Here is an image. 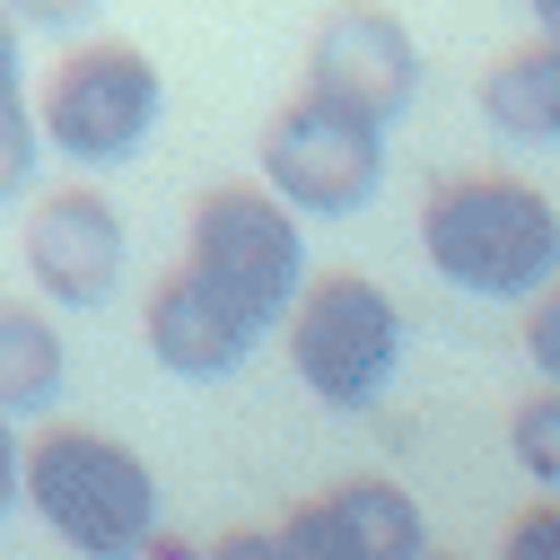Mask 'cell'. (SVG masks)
Returning a JSON list of instances; mask_svg holds the SVG:
<instances>
[{
  "label": "cell",
  "instance_id": "6da1fadb",
  "mask_svg": "<svg viewBox=\"0 0 560 560\" xmlns=\"http://www.w3.org/2000/svg\"><path fill=\"white\" fill-rule=\"evenodd\" d=\"M420 254L472 298H542L560 280V210L516 175H446L420 201Z\"/></svg>",
  "mask_w": 560,
  "mask_h": 560
},
{
  "label": "cell",
  "instance_id": "7a4b0ae2",
  "mask_svg": "<svg viewBox=\"0 0 560 560\" xmlns=\"http://www.w3.org/2000/svg\"><path fill=\"white\" fill-rule=\"evenodd\" d=\"M26 499L79 560H140L158 542V481L105 429H44L26 446Z\"/></svg>",
  "mask_w": 560,
  "mask_h": 560
},
{
  "label": "cell",
  "instance_id": "3957f363",
  "mask_svg": "<svg viewBox=\"0 0 560 560\" xmlns=\"http://www.w3.org/2000/svg\"><path fill=\"white\" fill-rule=\"evenodd\" d=\"M184 271H201L254 332L262 324H289L298 298H306L298 210L271 184H210L192 201V228H184Z\"/></svg>",
  "mask_w": 560,
  "mask_h": 560
},
{
  "label": "cell",
  "instance_id": "277c9868",
  "mask_svg": "<svg viewBox=\"0 0 560 560\" xmlns=\"http://www.w3.org/2000/svg\"><path fill=\"white\" fill-rule=\"evenodd\" d=\"M158 61L122 35H96L79 52L52 61L44 96H35V122H44V149H61L70 166H122L140 158L149 122H158Z\"/></svg>",
  "mask_w": 560,
  "mask_h": 560
},
{
  "label": "cell",
  "instance_id": "5b68a950",
  "mask_svg": "<svg viewBox=\"0 0 560 560\" xmlns=\"http://www.w3.org/2000/svg\"><path fill=\"white\" fill-rule=\"evenodd\" d=\"M394 359H402V315H394V298H385L368 271H324V280H306V298H298V315H289V368H298V385H306L315 402L368 411V402L385 394Z\"/></svg>",
  "mask_w": 560,
  "mask_h": 560
},
{
  "label": "cell",
  "instance_id": "8992f818",
  "mask_svg": "<svg viewBox=\"0 0 560 560\" xmlns=\"http://www.w3.org/2000/svg\"><path fill=\"white\" fill-rule=\"evenodd\" d=\"M262 184L306 210V219H350L376 201L385 184V131L315 88H298L271 122H262Z\"/></svg>",
  "mask_w": 560,
  "mask_h": 560
},
{
  "label": "cell",
  "instance_id": "52a82bcc",
  "mask_svg": "<svg viewBox=\"0 0 560 560\" xmlns=\"http://www.w3.org/2000/svg\"><path fill=\"white\" fill-rule=\"evenodd\" d=\"M306 88L385 131L420 96V44L385 0H332L315 18V35H306Z\"/></svg>",
  "mask_w": 560,
  "mask_h": 560
},
{
  "label": "cell",
  "instance_id": "ba28073f",
  "mask_svg": "<svg viewBox=\"0 0 560 560\" xmlns=\"http://www.w3.org/2000/svg\"><path fill=\"white\" fill-rule=\"evenodd\" d=\"M280 542H289V560H429L420 499L385 472H359V481H332L324 499H298Z\"/></svg>",
  "mask_w": 560,
  "mask_h": 560
},
{
  "label": "cell",
  "instance_id": "9c48e42d",
  "mask_svg": "<svg viewBox=\"0 0 560 560\" xmlns=\"http://www.w3.org/2000/svg\"><path fill=\"white\" fill-rule=\"evenodd\" d=\"M26 271L52 306H105L122 280V219L96 184H52L26 210Z\"/></svg>",
  "mask_w": 560,
  "mask_h": 560
},
{
  "label": "cell",
  "instance_id": "30bf717a",
  "mask_svg": "<svg viewBox=\"0 0 560 560\" xmlns=\"http://www.w3.org/2000/svg\"><path fill=\"white\" fill-rule=\"evenodd\" d=\"M140 332H149L158 368H175V376H228V368L254 350V324H245V315H236L201 271H184V262L149 289Z\"/></svg>",
  "mask_w": 560,
  "mask_h": 560
},
{
  "label": "cell",
  "instance_id": "8fae6325",
  "mask_svg": "<svg viewBox=\"0 0 560 560\" xmlns=\"http://www.w3.org/2000/svg\"><path fill=\"white\" fill-rule=\"evenodd\" d=\"M61 376H70V350H61V324L26 298H0V420H35L61 402Z\"/></svg>",
  "mask_w": 560,
  "mask_h": 560
},
{
  "label": "cell",
  "instance_id": "7c38bea8",
  "mask_svg": "<svg viewBox=\"0 0 560 560\" xmlns=\"http://www.w3.org/2000/svg\"><path fill=\"white\" fill-rule=\"evenodd\" d=\"M481 114L508 140H560V44L534 35L508 61H490L481 70Z\"/></svg>",
  "mask_w": 560,
  "mask_h": 560
},
{
  "label": "cell",
  "instance_id": "4fadbf2b",
  "mask_svg": "<svg viewBox=\"0 0 560 560\" xmlns=\"http://www.w3.org/2000/svg\"><path fill=\"white\" fill-rule=\"evenodd\" d=\"M508 446H516V464H525L542 490H560V385H542V394H525V402H516Z\"/></svg>",
  "mask_w": 560,
  "mask_h": 560
},
{
  "label": "cell",
  "instance_id": "5bb4252c",
  "mask_svg": "<svg viewBox=\"0 0 560 560\" xmlns=\"http://www.w3.org/2000/svg\"><path fill=\"white\" fill-rule=\"evenodd\" d=\"M35 158H44L35 105H0V201H18V192L35 184Z\"/></svg>",
  "mask_w": 560,
  "mask_h": 560
},
{
  "label": "cell",
  "instance_id": "9a60e30c",
  "mask_svg": "<svg viewBox=\"0 0 560 560\" xmlns=\"http://www.w3.org/2000/svg\"><path fill=\"white\" fill-rule=\"evenodd\" d=\"M499 560H560V499H534V508L508 525Z\"/></svg>",
  "mask_w": 560,
  "mask_h": 560
},
{
  "label": "cell",
  "instance_id": "2e32d148",
  "mask_svg": "<svg viewBox=\"0 0 560 560\" xmlns=\"http://www.w3.org/2000/svg\"><path fill=\"white\" fill-rule=\"evenodd\" d=\"M525 350H534V368L560 385V280H551V289L525 306Z\"/></svg>",
  "mask_w": 560,
  "mask_h": 560
},
{
  "label": "cell",
  "instance_id": "e0dca14e",
  "mask_svg": "<svg viewBox=\"0 0 560 560\" xmlns=\"http://www.w3.org/2000/svg\"><path fill=\"white\" fill-rule=\"evenodd\" d=\"M201 560H289V542H280V534H262V525H236V534H219Z\"/></svg>",
  "mask_w": 560,
  "mask_h": 560
},
{
  "label": "cell",
  "instance_id": "ac0fdd59",
  "mask_svg": "<svg viewBox=\"0 0 560 560\" xmlns=\"http://www.w3.org/2000/svg\"><path fill=\"white\" fill-rule=\"evenodd\" d=\"M18 26H79V18H96L105 0H0Z\"/></svg>",
  "mask_w": 560,
  "mask_h": 560
},
{
  "label": "cell",
  "instance_id": "d6986e66",
  "mask_svg": "<svg viewBox=\"0 0 560 560\" xmlns=\"http://www.w3.org/2000/svg\"><path fill=\"white\" fill-rule=\"evenodd\" d=\"M18 499H26V446H18V438H9V420H0V516H9Z\"/></svg>",
  "mask_w": 560,
  "mask_h": 560
},
{
  "label": "cell",
  "instance_id": "ffe728a7",
  "mask_svg": "<svg viewBox=\"0 0 560 560\" xmlns=\"http://www.w3.org/2000/svg\"><path fill=\"white\" fill-rule=\"evenodd\" d=\"M0 105H26V88H18V18L0 9Z\"/></svg>",
  "mask_w": 560,
  "mask_h": 560
},
{
  "label": "cell",
  "instance_id": "44dd1931",
  "mask_svg": "<svg viewBox=\"0 0 560 560\" xmlns=\"http://www.w3.org/2000/svg\"><path fill=\"white\" fill-rule=\"evenodd\" d=\"M534 26H542V35L560 44V0H534Z\"/></svg>",
  "mask_w": 560,
  "mask_h": 560
},
{
  "label": "cell",
  "instance_id": "7402d4cb",
  "mask_svg": "<svg viewBox=\"0 0 560 560\" xmlns=\"http://www.w3.org/2000/svg\"><path fill=\"white\" fill-rule=\"evenodd\" d=\"M429 560H464V551H429Z\"/></svg>",
  "mask_w": 560,
  "mask_h": 560
}]
</instances>
